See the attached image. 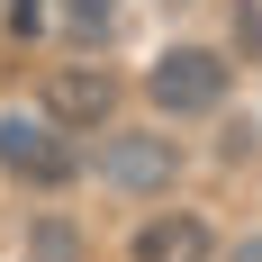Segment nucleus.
<instances>
[{
  "label": "nucleus",
  "mask_w": 262,
  "mask_h": 262,
  "mask_svg": "<svg viewBox=\"0 0 262 262\" xmlns=\"http://www.w3.org/2000/svg\"><path fill=\"white\" fill-rule=\"evenodd\" d=\"M0 172H9V181H36V190H63L81 172V154L63 145V127H54L46 108H36V118L9 108V118H0Z\"/></svg>",
  "instance_id": "nucleus-2"
},
{
  "label": "nucleus",
  "mask_w": 262,
  "mask_h": 262,
  "mask_svg": "<svg viewBox=\"0 0 262 262\" xmlns=\"http://www.w3.org/2000/svg\"><path fill=\"white\" fill-rule=\"evenodd\" d=\"M226 262H262V235H244V244H235V253H226Z\"/></svg>",
  "instance_id": "nucleus-9"
},
{
  "label": "nucleus",
  "mask_w": 262,
  "mask_h": 262,
  "mask_svg": "<svg viewBox=\"0 0 262 262\" xmlns=\"http://www.w3.org/2000/svg\"><path fill=\"white\" fill-rule=\"evenodd\" d=\"M36 253H46V262H73V226H36Z\"/></svg>",
  "instance_id": "nucleus-7"
},
{
  "label": "nucleus",
  "mask_w": 262,
  "mask_h": 262,
  "mask_svg": "<svg viewBox=\"0 0 262 262\" xmlns=\"http://www.w3.org/2000/svg\"><path fill=\"white\" fill-rule=\"evenodd\" d=\"M63 27H73V46H108V27H118V0H63Z\"/></svg>",
  "instance_id": "nucleus-6"
},
{
  "label": "nucleus",
  "mask_w": 262,
  "mask_h": 262,
  "mask_svg": "<svg viewBox=\"0 0 262 262\" xmlns=\"http://www.w3.org/2000/svg\"><path fill=\"white\" fill-rule=\"evenodd\" d=\"M172 172H181V145L163 127H118L100 145V181L127 190V199H154V190H172Z\"/></svg>",
  "instance_id": "nucleus-3"
},
{
  "label": "nucleus",
  "mask_w": 262,
  "mask_h": 262,
  "mask_svg": "<svg viewBox=\"0 0 262 262\" xmlns=\"http://www.w3.org/2000/svg\"><path fill=\"white\" fill-rule=\"evenodd\" d=\"M136 262H217V235H208L190 208L145 217V226H136Z\"/></svg>",
  "instance_id": "nucleus-5"
},
{
  "label": "nucleus",
  "mask_w": 262,
  "mask_h": 262,
  "mask_svg": "<svg viewBox=\"0 0 262 262\" xmlns=\"http://www.w3.org/2000/svg\"><path fill=\"white\" fill-rule=\"evenodd\" d=\"M46 118L54 127H108L118 118V73L108 63H54L46 73Z\"/></svg>",
  "instance_id": "nucleus-4"
},
{
  "label": "nucleus",
  "mask_w": 262,
  "mask_h": 262,
  "mask_svg": "<svg viewBox=\"0 0 262 262\" xmlns=\"http://www.w3.org/2000/svg\"><path fill=\"white\" fill-rule=\"evenodd\" d=\"M145 100L163 108V118H208V108H226V54L208 46H172L145 63Z\"/></svg>",
  "instance_id": "nucleus-1"
},
{
  "label": "nucleus",
  "mask_w": 262,
  "mask_h": 262,
  "mask_svg": "<svg viewBox=\"0 0 262 262\" xmlns=\"http://www.w3.org/2000/svg\"><path fill=\"white\" fill-rule=\"evenodd\" d=\"M36 18H46V0H9V27H18V36H27Z\"/></svg>",
  "instance_id": "nucleus-8"
}]
</instances>
